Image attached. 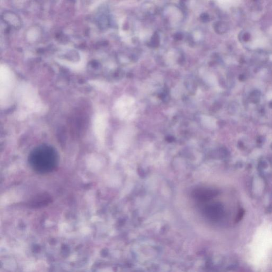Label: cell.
I'll return each instance as SVG.
<instances>
[{"mask_svg":"<svg viewBox=\"0 0 272 272\" xmlns=\"http://www.w3.org/2000/svg\"><path fill=\"white\" fill-rule=\"evenodd\" d=\"M58 161L56 150L47 145L36 147L30 152L28 162L34 171L38 173L45 174L55 169Z\"/></svg>","mask_w":272,"mask_h":272,"instance_id":"1","label":"cell"},{"mask_svg":"<svg viewBox=\"0 0 272 272\" xmlns=\"http://www.w3.org/2000/svg\"><path fill=\"white\" fill-rule=\"evenodd\" d=\"M51 202L50 196L46 194H43L36 196L29 202V206L30 207L38 208L47 205Z\"/></svg>","mask_w":272,"mask_h":272,"instance_id":"2","label":"cell"},{"mask_svg":"<svg viewBox=\"0 0 272 272\" xmlns=\"http://www.w3.org/2000/svg\"><path fill=\"white\" fill-rule=\"evenodd\" d=\"M264 41L259 38L258 39H256L253 42V46L254 47H259L264 45Z\"/></svg>","mask_w":272,"mask_h":272,"instance_id":"3","label":"cell"}]
</instances>
